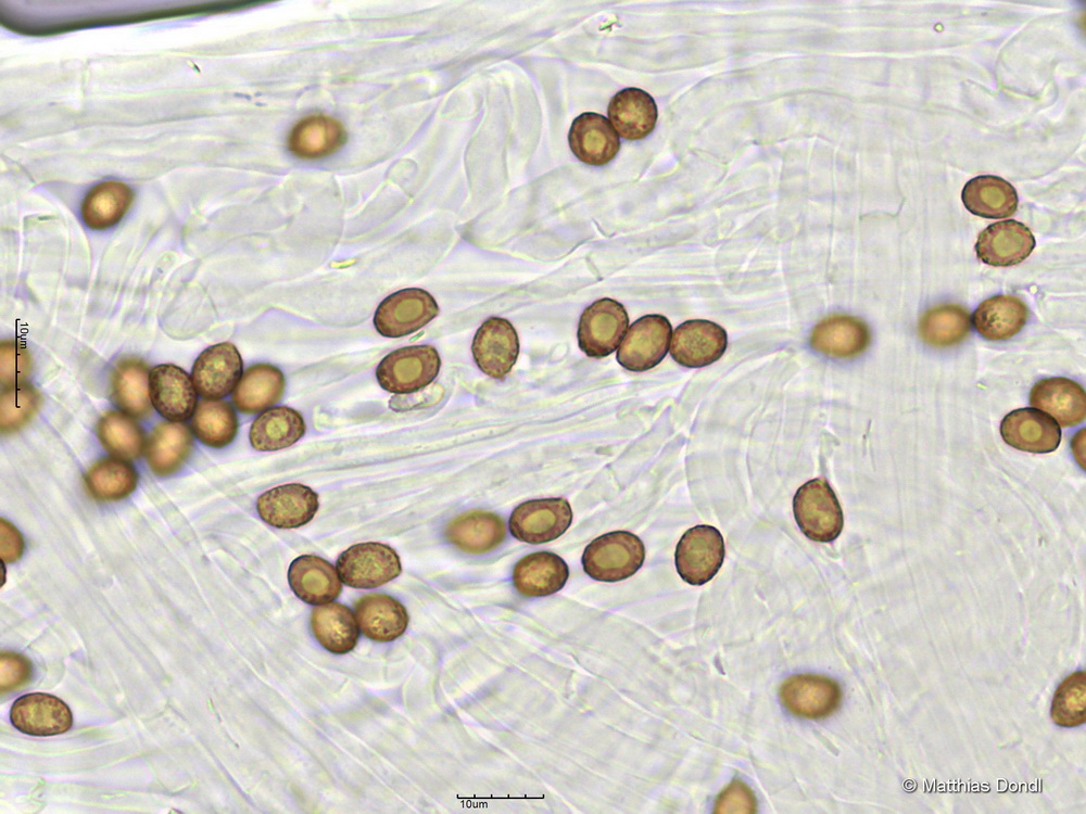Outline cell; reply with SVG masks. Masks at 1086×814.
<instances>
[{
	"label": "cell",
	"mask_w": 1086,
	"mask_h": 814,
	"mask_svg": "<svg viewBox=\"0 0 1086 814\" xmlns=\"http://www.w3.org/2000/svg\"><path fill=\"white\" fill-rule=\"evenodd\" d=\"M645 559L643 542L628 531H614L593 539L584 549V572L601 582H619L632 576Z\"/></svg>",
	"instance_id": "6da1fadb"
},
{
	"label": "cell",
	"mask_w": 1086,
	"mask_h": 814,
	"mask_svg": "<svg viewBox=\"0 0 1086 814\" xmlns=\"http://www.w3.org/2000/svg\"><path fill=\"white\" fill-rule=\"evenodd\" d=\"M793 512L800 531L815 542L830 543L843 530L841 505L824 479H812L797 489Z\"/></svg>",
	"instance_id": "7a4b0ae2"
},
{
	"label": "cell",
	"mask_w": 1086,
	"mask_h": 814,
	"mask_svg": "<svg viewBox=\"0 0 1086 814\" xmlns=\"http://www.w3.org/2000/svg\"><path fill=\"white\" fill-rule=\"evenodd\" d=\"M441 359L428 344L395 349L378 365L376 377L380 386L394 394L415 393L429 385L438 376Z\"/></svg>",
	"instance_id": "3957f363"
},
{
	"label": "cell",
	"mask_w": 1086,
	"mask_h": 814,
	"mask_svg": "<svg viewBox=\"0 0 1086 814\" xmlns=\"http://www.w3.org/2000/svg\"><path fill=\"white\" fill-rule=\"evenodd\" d=\"M336 568L343 584L363 589L387 584L402 571L396 551L377 542H365L349 547L337 559Z\"/></svg>",
	"instance_id": "277c9868"
},
{
	"label": "cell",
	"mask_w": 1086,
	"mask_h": 814,
	"mask_svg": "<svg viewBox=\"0 0 1086 814\" xmlns=\"http://www.w3.org/2000/svg\"><path fill=\"white\" fill-rule=\"evenodd\" d=\"M439 314L433 296L418 288L396 291L387 296L374 316L376 330L386 338H401L414 333Z\"/></svg>",
	"instance_id": "5b68a950"
},
{
	"label": "cell",
	"mask_w": 1086,
	"mask_h": 814,
	"mask_svg": "<svg viewBox=\"0 0 1086 814\" xmlns=\"http://www.w3.org/2000/svg\"><path fill=\"white\" fill-rule=\"evenodd\" d=\"M724 554L720 531L711 525H696L682 535L675 547V568L686 583L703 585L717 574Z\"/></svg>",
	"instance_id": "8992f818"
},
{
	"label": "cell",
	"mask_w": 1086,
	"mask_h": 814,
	"mask_svg": "<svg viewBox=\"0 0 1086 814\" xmlns=\"http://www.w3.org/2000/svg\"><path fill=\"white\" fill-rule=\"evenodd\" d=\"M628 326L629 317L621 303L608 297L597 300L580 317L579 347L589 357H606L618 348Z\"/></svg>",
	"instance_id": "52a82bcc"
},
{
	"label": "cell",
	"mask_w": 1086,
	"mask_h": 814,
	"mask_svg": "<svg viewBox=\"0 0 1086 814\" xmlns=\"http://www.w3.org/2000/svg\"><path fill=\"white\" fill-rule=\"evenodd\" d=\"M572 522L565 498L532 499L518 505L509 517V532L520 542L539 545L563 535Z\"/></svg>",
	"instance_id": "ba28073f"
},
{
	"label": "cell",
	"mask_w": 1086,
	"mask_h": 814,
	"mask_svg": "<svg viewBox=\"0 0 1086 814\" xmlns=\"http://www.w3.org/2000/svg\"><path fill=\"white\" fill-rule=\"evenodd\" d=\"M672 328L662 315L635 320L617 351V361L627 370L641 372L657 366L667 355Z\"/></svg>",
	"instance_id": "9c48e42d"
},
{
	"label": "cell",
	"mask_w": 1086,
	"mask_h": 814,
	"mask_svg": "<svg viewBox=\"0 0 1086 814\" xmlns=\"http://www.w3.org/2000/svg\"><path fill=\"white\" fill-rule=\"evenodd\" d=\"M471 352L478 368L494 379L508 374L519 355V339L509 320L487 319L477 330Z\"/></svg>",
	"instance_id": "30bf717a"
},
{
	"label": "cell",
	"mask_w": 1086,
	"mask_h": 814,
	"mask_svg": "<svg viewBox=\"0 0 1086 814\" xmlns=\"http://www.w3.org/2000/svg\"><path fill=\"white\" fill-rule=\"evenodd\" d=\"M780 698L792 714L819 720L830 716L838 709L842 691L837 682L832 678L799 674L781 685Z\"/></svg>",
	"instance_id": "8fae6325"
},
{
	"label": "cell",
	"mask_w": 1086,
	"mask_h": 814,
	"mask_svg": "<svg viewBox=\"0 0 1086 814\" xmlns=\"http://www.w3.org/2000/svg\"><path fill=\"white\" fill-rule=\"evenodd\" d=\"M728 335L716 322L686 320L673 331L670 354L681 366L702 368L717 361L725 352Z\"/></svg>",
	"instance_id": "7c38bea8"
},
{
	"label": "cell",
	"mask_w": 1086,
	"mask_h": 814,
	"mask_svg": "<svg viewBox=\"0 0 1086 814\" xmlns=\"http://www.w3.org/2000/svg\"><path fill=\"white\" fill-rule=\"evenodd\" d=\"M318 508L317 493L300 483L273 487L256 500L261 519L278 529H295L307 524Z\"/></svg>",
	"instance_id": "4fadbf2b"
},
{
	"label": "cell",
	"mask_w": 1086,
	"mask_h": 814,
	"mask_svg": "<svg viewBox=\"0 0 1086 814\" xmlns=\"http://www.w3.org/2000/svg\"><path fill=\"white\" fill-rule=\"evenodd\" d=\"M242 376L237 347L218 343L204 349L193 364L191 378L197 392L207 399H220L232 392Z\"/></svg>",
	"instance_id": "5bb4252c"
},
{
	"label": "cell",
	"mask_w": 1086,
	"mask_h": 814,
	"mask_svg": "<svg viewBox=\"0 0 1086 814\" xmlns=\"http://www.w3.org/2000/svg\"><path fill=\"white\" fill-rule=\"evenodd\" d=\"M12 725L30 736H53L67 732L73 716L67 704L55 696L33 692L17 698L10 711Z\"/></svg>",
	"instance_id": "9a60e30c"
},
{
	"label": "cell",
	"mask_w": 1086,
	"mask_h": 814,
	"mask_svg": "<svg viewBox=\"0 0 1086 814\" xmlns=\"http://www.w3.org/2000/svg\"><path fill=\"white\" fill-rule=\"evenodd\" d=\"M149 382L151 403L163 418L184 421L193 415L197 390L184 369L172 364L157 365L150 371Z\"/></svg>",
	"instance_id": "2e32d148"
},
{
	"label": "cell",
	"mask_w": 1086,
	"mask_h": 814,
	"mask_svg": "<svg viewBox=\"0 0 1086 814\" xmlns=\"http://www.w3.org/2000/svg\"><path fill=\"white\" fill-rule=\"evenodd\" d=\"M1035 238L1024 224L1009 219L989 225L978 236L975 251L978 259L987 265L1008 267L1020 264L1030 256Z\"/></svg>",
	"instance_id": "e0dca14e"
},
{
	"label": "cell",
	"mask_w": 1086,
	"mask_h": 814,
	"mask_svg": "<svg viewBox=\"0 0 1086 814\" xmlns=\"http://www.w3.org/2000/svg\"><path fill=\"white\" fill-rule=\"evenodd\" d=\"M1000 433L1010 446L1036 454L1056 450L1061 441L1058 423L1048 414L1034 408L1009 412L1001 421Z\"/></svg>",
	"instance_id": "ac0fdd59"
},
{
	"label": "cell",
	"mask_w": 1086,
	"mask_h": 814,
	"mask_svg": "<svg viewBox=\"0 0 1086 814\" xmlns=\"http://www.w3.org/2000/svg\"><path fill=\"white\" fill-rule=\"evenodd\" d=\"M871 341L867 323L858 317L835 314L819 321L811 331V347L833 358H853Z\"/></svg>",
	"instance_id": "d6986e66"
},
{
	"label": "cell",
	"mask_w": 1086,
	"mask_h": 814,
	"mask_svg": "<svg viewBox=\"0 0 1086 814\" xmlns=\"http://www.w3.org/2000/svg\"><path fill=\"white\" fill-rule=\"evenodd\" d=\"M568 141L572 153L581 162L593 166L607 164L620 149L619 136L610 122L593 112L574 118Z\"/></svg>",
	"instance_id": "ffe728a7"
},
{
	"label": "cell",
	"mask_w": 1086,
	"mask_h": 814,
	"mask_svg": "<svg viewBox=\"0 0 1086 814\" xmlns=\"http://www.w3.org/2000/svg\"><path fill=\"white\" fill-rule=\"evenodd\" d=\"M288 581L298 598L314 606L333 601L342 590L337 568L315 555L295 558L290 563Z\"/></svg>",
	"instance_id": "44dd1931"
},
{
	"label": "cell",
	"mask_w": 1086,
	"mask_h": 814,
	"mask_svg": "<svg viewBox=\"0 0 1086 814\" xmlns=\"http://www.w3.org/2000/svg\"><path fill=\"white\" fill-rule=\"evenodd\" d=\"M354 611L363 635L374 641H392L402 636L408 625L405 607L390 595H364L355 601Z\"/></svg>",
	"instance_id": "7402d4cb"
},
{
	"label": "cell",
	"mask_w": 1086,
	"mask_h": 814,
	"mask_svg": "<svg viewBox=\"0 0 1086 814\" xmlns=\"http://www.w3.org/2000/svg\"><path fill=\"white\" fill-rule=\"evenodd\" d=\"M346 132L336 118L313 114L299 120L290 130L287 144L296 157L316 160L329 156L343 147Z\"/></svg>",
	"instance_id": "603a6c76"
},
{
	"label": "cell",
	"mask_w": 1086,
	"mask_h": 814,
	"mask_svg": "<svg viewBox=\"0 0 1086 814\" xmlns=\"http://www.w3.org/2000/svg\"><path fill=\"white\" fill-rule=\"evenodd\" d=\"M1030 403L1051 415L1062 427L1079 424L1086 416L1085 391L1068 378L1039 380L1031 390Z\"/></svg>",
	"instance_id": "cb8c5ba5"
},
{
	"label": "cell",
	"mask_w": 1086,
	"mask_h": 814,
	"mask_svg": "<svg viewBox=\"0 0 1086 814\" xmlns=\"http://www.w3.org/2000/svg\"><path fill=\"white\" fill-rule=\"evenodd\" d=\"M569 577L565 560L551 551L522 557L514 567L513 583L525 597H544L560 590Z\"/></svg>",
	"instance_id": "d4e9b609"
},
{
	"label": "cell",
	"mask_w": 1086,
	"mask_h": 814,
	"mask_svg": "<svg viewBox=\"0 0 1086 814\" xmlns=\"http://www.w3.org/2000/svg\"><path fill=\"white\" fill-rule=\"evenodd\" d=\"M506 536L504 520L490 511L472 510L451 520L446 539L467 554L481 555L495 549Z\"/></svg>",
	"instance_id": "484cf974"
},
{
	"label": "cell",
	"mask_w": 1086,
	"mask_h": 814,
	"mask_svg": "<svg viewBox=\"0 0 1086 814\" xmlns=\"http://www.w3.org/2000/svg\"><path fill=\"white\" fill-rule=\"evenodd\" d=\"M607 113L616 132L627 140H641L648 136L658 117L653 97L639 88L618 91L611 98Z\"/></svg>",
	"instance_id": "4316f807"
},
{
	"label": "cell",
	"mask_w": 1086,
	"mask_h": 814,
	"mask_svg": "<svg viewBox=\"0 0 1086 814\" xmlns=\"http://www.w3.org/2000/svg\"><path fill=\"white\" fill-rule=\"evenodd\" d=\"M149 378L150 370L143 360L137 357L119 359L111 374L115 405L131 417H148L152 411Z\"/></svg>",
	"instance_id": "83f0119b"
},
{
	"label": "cell",
	"mask_w": 1086,
	"mask_h": 814,
	"mask_svg": "<svg viewBox=\"0 0 1086 814\" xmlns=\"http://www.w3.org/2000/svg\"><path fill=\"white\" fill-rule=\"evenodd\" d=\"M285 392V377L269 364L250 366L232 392V403L242 414L263 411L280 400Z\"/></svg>",
	"instance_id": "f1b7e54d"
},
{
	"label": "cell",
	"mask_w": 1086,
	"mask_h": 814,
	"mask_svg": "<svg viewBox=\"0 0 1086 814\" xmlns=\"http://www.w3.org/2000/svg\"><path fill=\"white\" fill-rule=\"evenodd\" d=\"M146 448L152 472L159 476L172 475L182 467L191 451V431L181 421L162 422L153 429Z\"/></svg>",
	"instance_id": "f546056e"
},
{
	"label": "cell",
	"mask_w": 1086,
	"mask_h": 814,
	"mask_svg": "<svg viewBox=\"0 0 1086 814\" xmlns=\"http://www.w3.org/2000/svg\"><path fill=\"white\" fill-rule=\"evenodd\" d=\"M965 208L984 218H1006L1018 208L1015 188L1001 177L977 176L969 180L961 193Z\"/></svg>",
	"instance_id": "4dcf8cb0"
},
{
	"label": "cell",
	"mask_w": 1086,
	"mask_h": 814,
	"mask_svg": "<svg viewBox=\"0 0 1086 814\" xmlns=\"http://www.w3.org/2000/svg\"><path fill=\"white\" fill-rule=\"evenodd\" d=\"M1028 309L1012 295H996L983 301L975 309L972 322L976 332L989 341L1008 340L1024 327Z\"/></svg>",
	"instance_id": "1f68e13d"
},
{
	"label": "cell",
	"mask_w": 1086,
	"mask_h": 814,
	"mask_svg": "<svg viewBox=\"0 0 1086 814\" xmlns=\"http://www.w3.org/2000/svg\"><path fill=\"white\" fill-rule=\"evenodd\" d=\"M311 628L317 641L336 654L348 653L358 641V623L346 606L328 602L315 607L311 614Z\"/></svg>",
	"instance_id": "d6a6232c"
},
{
	"label": "cell",
	"mask_w": 1086,
	"mask_h": 814,
	"mask_svg": "<svg viewBox=\"0 0 1086 814\" xmlns=\"http://www.w3.org/2000/svg\"><path fill=\"white\" fill-rule=\"evenodd\" d=\"M302 415L287 406L274 407L261 414L252 423L249 438L260 451H274L290 447L305 433Z\"/></svg>",
	"instance_id": "836d02e7"
},
{
	"label": "cell",
	"mask_w": 1086,
	"mask_h": 814,
	"mask_svg": "<svg viewBox=\"0 0 1086 814\" xmlns=\"http://www.w3.org/2000/svg\"><path fill=\"white\" fill-rule=\"evenodd\" d=\"M134 200L132 190L119 181H104L93 187L81 203V218L91 229L103 230L116 225Z\"/></svg>",
	"instance_id": "e575fe53"
},
{
	"label": "cell",
	"mask_w": 1086,
	"mask_h": 814,
	"mask_svg": "<svg viewBox=\"0 0 1086 814\" xmlns=\"http://www.w3.org/2000/svg\"><path fill=\"white\" fill-rule=\"evenodd\" d=\"M138 473L126 460L108 457L94 462L85 474L88 493L100 501H117L137 487Z\"/></svg>",
	"instance_id": "d590c367"
},
{
	"label": "cell",
	"mask_w": 1086,
	"mask_h": 814,
	"mask_svg": "<svg viewBox=\"0 0 1086 814\" xmlns=\"http://www.w3.org/2000/svg\"><path fill=\"white\" fill-rule=\"evenodd\" d=\"M971 329L969 311L956 304L937 305L926 310L919 321V335L934 347L960 343Z\"/></svg>",
	"instance_id": "8d00e7d4"
},
{
	"label": "cell",
	"mask_w": 1086,
	"mask_h": 814,
	"mask_svg": "<svg viewBox=\"0 0 1086 814\" xmlns=\"http://www.w3.org/2000/svg\"><path fill=\"white\" fill-rule=\"evenodd\" d=\"M97 434L104 449L116 458H139L146 447V436L140 424L122 411H108L97 423Z\"/></svg>",
	"instance_id": "74e56055"
},
{
	"label": "cell",
	"mask_w": 1086,
	"mask_h": 814,
	"mask_svg": "<svg viewBox=\"0 0 1086 814\" xmlns=\"http://www.w3.org/2000/svg\"><path fill=\"white\" fill-rule=\"evenodd\" d=\"M191 427L197 438L204 445L223 448L235 440L238 418L229 403L205 399L195 407Z\"/></svg>",
	"instance_id": "f35d334b"
},
{
	"label": "cell",
	"mask_w": 1086,
	"mask_h": 814,
	"mask_svg": "<svg viewBox=\"0 0 1086 814\" xmlns=\"http://www.w3.org/2000/svg\"><path fill=\"white\" fill-rule=\"evenodd\" d=\"M1052 721L1062 727H1075L1086 721V674H1070L1057 688L1051 704Z\"/></svg>",
	"instance_id": "ab89813d"
},
{
	"label": "cell",
	"mask_w": 1086,
	"mask_h": 814,
	"mask_svg": "<svg viewBox=\"0 0 1086 814\" xmlns=\"http://www.w3.org/2000/svg\"><path fill=\"white\" fill-rule=\"evenodd\" d=\"M40 393L27 382L4 387L0 398V428L3 434L22 429L37 414Z\"/></svg>",
	"instance_id": "60d3db41"
},
{
	"label": "cell",
	"mask_w": 1086,
	"mask_h": 814,
	"mask_svg": "<svg viewBox=\"0 0 1086 814\" xmlns=\"http://www.w3.org/2000/svg\"><path fill=\"white\" fill-rule=\"evenodd\" d=\"M31 372V356L18 340H4L0 346V380L4 387L25 383Z\"/></svg>",
	"instance_id": "b9f144b4"
},
{
	"label": "cell",
	"mask_w": 1086,
	"mask_h": 814,
	"mask_svg": "<svg viewBox=\"0 0 1086 814\" xmlns=\"http://www.w3.org/2000/svg\"><path fill=\"white\" fill-rule=\"evenodd\" d=\"M715 813H756L753 791L741 780H733L717 798Z\"/></svg>",
	"instance_id": "7bdbcfd3"
},
{
	"label": "cell",
	"mask_w": 1086,
	"mask_h": 814,
	"mask_svg": "<svg viewBox=\"0 0 1086 814\" xmlns=\"http://www.w3.org/2000/svg\"><path fill=\"white\" fill-rule=\"evenodd\" d=\"M0 686L1 694L23 687L30 678L31 664L24 656L4 651L1 653Z\"/></svg>",
	"instance_id": "ee69618b"
},
{
	"label": "cell",
	"mask_w": 1086,
	"mask_h": 814,
	"mask_svg": "<svg viewBox=\"0 0 1086 814\" xmlns=\"http://www.w3.org/2000/svg\"><path fill=\"white\" fill-rule=\"evenodd\" d=\"M24 540L20 531L8 520H0V556L4 562H15L22 555Z\"/></svg>",
	"instance_id": "f6af8a7d"
}]
</instances>
